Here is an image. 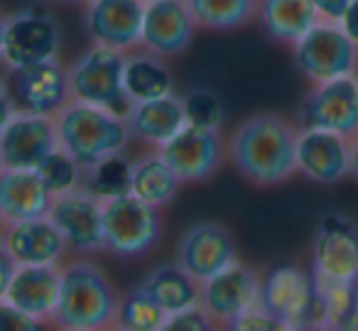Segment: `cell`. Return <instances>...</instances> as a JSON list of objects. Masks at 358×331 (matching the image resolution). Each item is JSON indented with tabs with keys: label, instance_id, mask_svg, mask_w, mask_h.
I'll list each match as a JSON object with an SVG mask.
<instances>
[{
	"label": "cell",
	"instance_id": "1",
	"mask_svg": "<svg viewBox=\"0 0 358 331\" xmlns=\"http://www.w3.org/2000/svg\"><path fill=\"white\" fill-rule=\"evenodd\" d=\"M297 123L273 111L245 115L226 138V160L253 187L273 189L297 174Z\"/></svg>",
	"mask_w": 358,
	"mask_h": 331
},
{
	"label": "cell",
	"instance_id": "2",
	"mask_svg": "<svg viewBox=\"0 0 358 331\" xmlns=\"http://www.w3.org/2000/svg\"><path fill=\"white\" fill-rule=\"evenodd\" d=\"M59 300L52 314L55 329L106 331L115 324L120 292L106 270L89 258L69 255L59 265Z\"/></svg>",
	"mask_w": 358,
	"mask_h": 331
},
{
	"label": "cell",
	"instance_id": "3",
	"mask_svg": "<svg viewBox=\"0 0 358 331\" xmlns=\"http://www.w3.org/2000/svg\"><path fill=\"white\" fill-rule=\"evenodd\" d=\"M55 130L59 150L71 155L81 167H91L103 157L125 153L133 143L123 115L79 101H69L55 115Z\"/></svg>",
	"mask_w": 358,
	"mask_h": 331
},
{
	"label": "cell",
	"instance_id": "4",
	"mask_svg": "<svg viewBox=\"0 0 358 331\" xmlns=\"http://www.w3.org/2000/svg\"><path fill=\"white\" fill-rule=\"evenodd\" d=\"M103 206V253L120 260H140L162 243V211L133 194L101 202Z\"/></svg>",
	"mask_w": 358,
	"mask_h": 331
},
{
	"label": "cell",
	"instance_id": "5",
	"mask_svg": "<svg viewBox=\"0 0 358 331\" xmlns=\"http://www.w3.org/2000/svg\"><path fill=\"white\" fill-rule=\"evenodd\" d=\"M123 64L125 52L91 42L89 50L66 66L71 101L106 108L125 118L133 104L123 89Z\"/></svg>",
	"mask_w": 358,
	"mask_h": 331
},
{
	"label": "cell",
	"instance_id": "6",
	"mask_svg": "<svg viewBox=\"0 0 358 331\" xmlns=\"http://www.w3.org/2000/svg\"><path fill=\"white\" fill-rule=\"evenodd\" d=\"M292 64L312 84L353 79L358 74V45L346 37L338 22L319 20L292 47Z\"/></svg>",
	"mask_w": 358,
	"mask_h": 331
},
{
	"label": "cell",
	"instance_id": "7",
	"mask_svg": "<svg viewBox=\"0 0 358 331\" xmlns=\"http://www.w3.org/2000/svg\"><path fill=\"white\" fill-rule=\"evenodd\" d=\"M62 30L47 8L30 6L8 15L0 66L6 71L59 59Z\"/></svg>",
	"mask_w": 358,
	"mask_h": 331
},
{
	"label": "cell",
	"instance_id": "8",
	"mask_svg": "<svg viewBox=\"0 0 358 331\" xmlns=\"http://www.w3.org/2000/svg\"><path fill=\"white\" fill-rule=\"evenodd\" d=\"M260 307L299 329L317 324V292L312 270L299 265H273L260 275Z\"/></svg>",
	"mask_w": 358,
	"mask_h": 331
},
{
	"label": "cell",
	"instance_id": "9",
	"mask_svg": "<svg viewBox=\"0 0 358 331\" xmlns=\"http://www.w3.org/2000/svg\"><path fill=\"white\" fill-rule=\"evenodd\" d=\"M312 275L319 280L358 282V226L343 213H324L312 238Z\"/></svg>",
	"mask_w": 358,
	"mask_h": 331
},
{
	"label": "cell",
	"instance_id": "10",
	"mask_svg": "<svg viewBox=\"0 0 358 331\" xmlns=\"http://www.w3.org/2000/svg\"><path fill=\"white\" fill-rule=\"evenodd\" d=\"M182 184L209 182L226 162V138L221 130L189 125L157 150Z\"/></svg>",
	"mask_w": 358,
	"mask_h": 331
},
{
	"label": "cell",
	"instance_id": "11",
	"mask_svg": "<svg viewBox=\"0 0 358 331\" xmlns=\"http://www.w3.org/2000/svg\"><path fill=\"white\" fill-rule=\"evenodd\" d=\"M297 128H317L353 138L358 133L356 79L312 84L297 106Z\"/></svg>",
	"mask_w": 358,
	"mask_h": 331
},
{
	"label": "cell",
	"instance_id": "12",
	"mask_svg": "<svg viewBox=\"0 0 358 331\" xmlns=\"http://www.w3.org/2000/svg\"><path fill=\"white\" fill-rule=\"evenodd\" d=\"M238 260L236 238L219 221H196L185 228L174 248V262L196 282H206Z\"/></svg>",
	"mask_w": 358,
	"mask_h": 331
},
{
	"label": "cell",
	"instance_id": "13",
	"mask_svg": "<svg viewBox=\"0 0 358 331\" xmlns=\"http://www.w3.org/2000/svg\"><path fill=\"white\" fill-rule=\"evenodd\" d=\"M47 218L59 228L71 255L91 258L103 251V206L84 189L52 199Z\"/></svg>",
	"mask_w": 358,
	"mask_h": 331
},
{
	"label": "cell",
	"instance_id": "14",
	"mask_svg": "<svg viewBox=\"0 0 358 331\" xmlns=\"http://www.w3.org/2000/svg\"><path fill=\"white\" fill-rule=\"evenodd\" d=\"M8 91L17 111L55 118L71 101L66 66L59 59L6 71Z\"/></svg>",
	"mask_w": 358,
	"mask_h": 331
},
{
	"label": "cell",
	"instance_id": "15",
	"mask_svg": "<svg viewBox=\"0 0 358 331\" xmlns=\"http://www.w3.org/2000/svg\"><path fill=\"white\" fill-rule=\"evenodd\" d=\"M297 174L322 187L351 177V138L317 128H299L294 145Z\"/></svg>",
	"mask_w": 358,
	"mask_h": 331
},
{
	"label": "cell",
	"instance_id": "16",
	"mask_svg": "<svg viewBox=\"0 0 358 331\" xmlns=\"http://www.w3.org/2000/svg\"><path fill=\"white\" fill-rule=\"evenodd\" d=\"M84 30L94 45L133 52L143 40V0H86Z\"/></svg>",
	"mask_w": 358,
	"mask_h": 331
},
{
	"label": "cell",
	"instance_id": "17",
	"mask_svg": "<svg viewBox=\"0 0 358 331\" xmlns=\"http://www.w3.org/2000/svg\"><path fill=\"white\" fill-rule=\"evenodd\" d=\"M199 307L219 324L260 307V272L236 260L199 285Z\"/></svg>",
	"mask_w": 358,
	"mask_h": 331
},
{
	"label": "cell",
	"instance_id": "18",
	"mask_svg": "<svg viewBox=\"0 0 358 331\" xmlns=\"http://www.w3.org/2000/svg\"><path fill=\"white\" fill-rule=\"evenodd\" d=\"M199 25L187 0H150L145 3L140 47L162 59L182 57L194 42Z\"/></svg>",
	"mask_w": 358,
	"mask_h": 331
},
{
	"label": "cell",
	"instance_id": "19",
	"mask_svg": "<svg viewBox=\"0 0 358 331\" xmlns=\"http://www.w3.org/2000/svg\"><path fill=\"white\" fill-rule=\"evenodd\" d=\"M57 148L55 118L17 111L0 130V167L37 169Z\"/></svg>",
	"mask_w": 358,
	"mask_h": 331
},
{
	"label": "cell",
	"instance_id": "20",
	"mask_svg": "<svg viewBox=\"0 0 358 331\" xmlns=\"http://www.w3.org/2000/svg\"><path fill=\"white\" fill-rule=\"evenodd\" d=\"M0 246L15 265H55L59 267L71 255L59 228L47 216L27 218V221H10L3 231Z\"/></svg>",
	"mask_w": 358,
	"mask_h": 331
},
{
	"label": "cell",
	"instance_id": "21",
	"mask_svg": "<svg viewBox=\"0 0 358 331\" xmlns=\"http://www.w3.org/2000/svg\"><path fill=\"white\" fill-rule=\"evenodd\" d=\"M125 125H128L130 140L145 145L148 150H159L187 125L182 94L138 101L125 113Z\"/></svg>",
	"mask_w": 358,
	"mask_h": 331
},
{
	"label": "cell",
	"instance_id": "22",
	"mask_svg": "<svg viewBox=\"0 0 358 331\" xmlns=\"http://www.w3.org/2000/svg\"><path fill=\"white\" fill-rule=\"evenodd\" d=\"M59 280L62 272L55 265H20L13 275L6 300L37 319L52 321L59 300Z\"/></svg>",
	"mask_w": 358,
	"mask_h": 331
},
{
	"label": "cell",
	"instance_id": "23",
	"mask_svg": "<svg viewBox=\"0 0 358 331\" xmlns=\"http://www.w3.org/2000/svg\"><path fill=\"white\" fill-rule=\"evenodd\" d=\"M52 199L35 169L0 167V213L8 223L47 216Z\"/></svg>",
	"mask_w": 358,
	"mask_h": 331
},
{
	"label": "cell",
	"instance_id": "24",
	"mask_svg": "<svg viewBox=\"0 0 358 331\" xmlns=\"http://www.w3.org/2000/svg\"><path fill=\"white\" fill-rule=\"evenodd\" d=\"M322 20L312 0H258L255 22L270 42L292 47Z\"/></svg>",
	"mask_w": 358,
	"mask_h": 331
},
{
	"label": "cell",
	"instance_id": "25",
	"mask_svg": "<svg viewBox=\"0 0 358 331\" xmlns=\"http://www.w3.org/2000/svg\"><path fill=\"white\" fill-rule=\"evenodd\" d=\"M123 89L128 94L130 104L177 94V84H174V76L167 59L143 50V47H138L133 52H125Z\"/></svg>",
	"mask_w": 358,
	"mask_h": 331
},
{
	"label": "cell",
	"instance_id": "26",
	"mask_svg": "<svg viewBox=\"0 0 358 331\" xmlns=\"http://www.w3.org/2000/svg\"><path fill=\"white\" fill-rule=\"evenodd\" d=\"M182 182L157 150H145L130 160V194L155 209H167L179 197Z\"/></svg>",
	"mask_w": 358,
	"mask_h": 331
},
{
	"label": "cell",
	"instance_id": "27",
	"mask_svg": "<svg viewBox=\"0 0 358 331\" xmlns=\"http://www.w3.org/2000/svg\"><path fill=\"white\" fill-rule=\"evenodd\" d=\"M140 290H145L167 314H177L189 307L199 304V282L185 272L177 262H162L152 270L145 272L138 282Z\"/></svg>",
	"mask_w": 358,
	"mask_h": 331
},
{
	"label": "cell",
	"instance_id": "28",
	"mask_svg": "<svg viewBox=\"0 0 358 331\" xmlns=\"http://www.w3.org/2000/svg\"><path fill=\"white\" fill-rule=\"evenodd\" d=\"M199 30L236 32L255 22L258 0H187Z\"/></svg>",
	"mask_w": 358,
	"mask_h": 331
},
{
	"label": "cell",
	"instance_id": "29",
	"mask_svg": "<svg viewBox=\"0 0 358 331\" xmlns=\"http://www.w3.org/2000/svg\"><path fill=\"white\" fill-rule=\"evenodd\" d=\"M130 160L125 153L103 157L101 162L84 167V182L81 189L96 197L99 202L130 194Z\"/></svg>",
	"mask_w": 358,
	"mask_h": 331
},
{
	"label": "cell",
	"instance_id": "30",
	"mask_svg": "<svg viewBox=\"0 0 358 331\" xmlns=\"http://www.w3.org/2000/svg\"><path fill=\"white\" fill-rule=\"evenodd\" d=\"M167 311L152 300L138 285L120 292L118 311H115V326L125 331H159L167 321Z\"/></svg>",
	"mask_w": 358,
	"mask_h": 331
},
{
	"label": "cell",
	"instance_id": "31",
	"mask_svg": "<svg viewBox=\"0 0 358 331\" xmlns=\"http://www.w3.org/2000/svg\"><path fill=\"white\" fill-rule=\"evenodd\" d=\"M35 172L40 174V179L45 182V187L50 189L52 197H59V194L81 189V182H84V167H81L71 155H66L64 150H59V148H57Z\"/></svg>",
	"mask_w": 358,
	"mask_h": 331
},
{
	"label": "cell",
	"instance_id": "32",
	"mask_svg": "<svg viewBox=\"0 0 358 331\" xmlns=\"http://www.w3.org/2000/svg\"><path fill=\"white\" fill-rule=\"evenodd\" d=\"M182 106H185V115L189 125H199V128L209 130H221V125H224V104L216 96V91L206 89V86L185 91Z\"/></svg>",
	"mask_w": 358,
	"mask_h": 331
},
{
	"label": "cell",
	"instance_id": "33",
	"mask_svg": "<svg viewBox=\"0 0 358 331\" xmlns=\"http://www.w3.org/2000/svg\"><path fill=\"white\" fill-rule=\"evenodd\" d=\"M221 331H304V329L278 319L270 311H265L263 307H255V309L221 324Z\"/></svg>",
	"mask_w": 358,
	"mask_h": 331
},
{
	"label": "cell",
	"instance_id": "34",
	"mask_svg": "<svg viewBox=\"0 0 358 331\" xmlns=\"http://www.w3.org/2000/svg\"><path fill=\"white\" fill-rule=\"evenodd\" d=\"M159 331H221V324L214 321L199 304L185 311L169 314Z\"/></svg>",
	"mask_w": 358,
	"mask_h": 331
},
{
	"label": "cell",
	"instance_id": "35",
	"mask_svg": "<svg viewBox=\"0 0 358 331\" xmlns=\"http://www.w3.org/2000/svg\"><path fill=\"white\" fill-rule=\"evenodd\" d=\"M0 331H55V326L52 321L17 309L8 300H0Z\"/></svg>",
	"mask_w": 358,
	"mask_h": 331
},
{
	"label": "cell",
	"instance_id": "36",
	"mask_svg": "<svg viewBox=\"0 0 358 331\" xmlns=\"http://www.w3.org/2000/svg\"><path fill=\"white\" fill-rule=\"evenodd\" d=\"M351 0H312V6L317 8L319 17L329 22H338V17L343 15V10L348 8Z\"/></svg>",
	"mask_w": 358,
	"mask_h": 331
},
{
	"label": "cell",
	"instance_id": "37",
	"mask_svg": "<svg viewBox=\"0 0 358 331\" xmlns=\"http://www.w3.org/2000/svg\"><path fill=\"white\" fill-rule=\"evenodd\" d=\"M338 27L346 32V37H351V40L358 45V0H351V3H348L343 15L338 17Z\"/></svg>",
	"mask_w": 358,
	"mask_h": 331
},
{
	"label": "cell",
	"instance_id": "38",
	"mask_svg": "<svg viewBox=\"0 0 358 331\" xmlns=\"http://www.w3.org/2000/svg\"><path fill=\"white\" fill-rule=\"evenodd\" d=\"M17 265L10 255L6 253V248L0 246V300H6V292L13 282V275H15Z\"/></svg>",
	"mask_w": 358,
	"mask_h": 331
},
{
	"label": "cell",
	"instance_id": "39",
	"mask_svg": "<svg viewBox=\"0 0 358 331\" xmlns=\"http://www.w3.org/2000/svg\"><path fill=\"white\" fill-rule=\"evenodd\" d=\"M15 113H17V108L10 99V91H8V81H6V76H0V130H3V125Z\"/></svg>",
	"mask_w": 358,
	"mask_h": 331
},
{
	"label": "cell",
	"instance_id": "40",
	"mask_svg": "<svg viewBox=\"0 0 358 331\" xmlns=\"http://www.w3.org/2000/svg\"><path fill=\"white\" fill-rule=\"evenodd\" d=\"M351 177L358 182V133L351 138Z\"/></svg>",
	"mask_w": 358,
	"mask_h": 331
},
{
	"label": "cell",
	"instance_id": "41",
	"mask_svg": "<svg viewBox=\"0 0 358 331\" xmlns=\"http://www.w3.org/2000/svg\"><path fill=\"white\" fill-rule=\"evenodd\" d=\"M6 27H8V13L0 10V52H3V40H6Z\"/></svg>",
	"mask_w": 358,
	"mask_h": 331
},
{
	"label": "cell",
	"instance_id": "42",
	"mask_svg": "<svg viewBox=\"0 0 358 331\" xmlns=\"http://www.w3.org/2000/svg\"><path fill=\"white\" fill-rule=\"evenodd\" d=\"M55 3H62V6H84L86 0H55Z\"/></svg>",
	"mask_w": 358,
	"mask_h": 331
},
{
	"label": "cell",
	"instance_id": "43",
	"mask_svg": "<svg viewBox=\"0 0 358 331\" xmlns=\"http://www.w3.org/2000/svg\"><path fill=\"white\" fill-rule=\"evenodd\" d=\"M6 226H8V221L3 218V213H0V238H3V231H6Z\"/></svg>",
	"mask_w": 358,
	"mask_h": 331
},
{
	"label": "cell",
	"instance_id": "44",
	"mask_svg": "<svg viewBox=\"0 0 358 331\" xmlns=\"http://www.w3.org/2000/svg\"><path fill=\"white\" fill-rule=\"evenodd\" d=\"M106 331H125V329H120V326H115V324H113L110 329H106Z\"/></svg>",
	"mask_w": 358,
	"mask_h": 331
},
{
	"label": "cell",
	"instance_id": "45",
	"mask_svg": "<svg viewBox=\"0 0 358 331\" xmlns=\"http://www.w3.org/2000/svg\"><path fill=\"white\" fill-rule=\"evenodd\" d=\"M353 79H356V89H358V74H356V76H353Z\"/></svg>",
	"mask_w": 358,
	"mask_h": 331
},
{
	"label": "cell",
	"instance_id": "46",
	"mask_svg": "<svg viewBox=\"0 0 358 331\" xmlns=\"http://www.w3.org/2000/svg\"><path fill=\"white\" fill-rule=\"evenodd\" d=\"M55 331H71V329H55Z\"/></svg>",
	"mask_w": 358,
	"mask_h": 331
},
{
	"label": "cell",
	"instance_id": "47",
	"mask_svg": "<svg viewBox=\"0 0 358 331\" xmlns=\"http://www.w3.org/2000/svg\"><path fill=\"white\" fill-rule=\"evenodd\" d=\"M143 3H150V0H143Z\"/></svg>",
	"mask_w": 358,
	"mask_h": 331
}]
</instances>
